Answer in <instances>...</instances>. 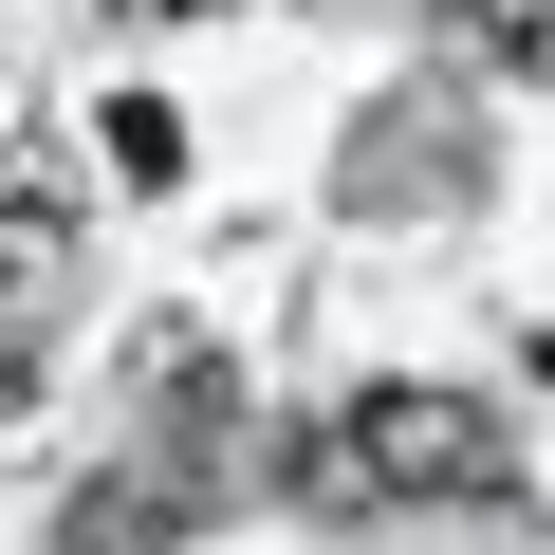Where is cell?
I'll use <instances>...</instances> for the list:
<instances>
[{"label":"cell","instance_id":"277c9868","mask_svg":"<svg viewBox=\"0 0 555 555\" xmlns=\"http://www.w3.org/2000/svg\"><path fill=\"white\" fill-rule=\"evenodd\" d=\"M463 38H481V75L555 93V0H463Z\"/></svg>","mask_w":555,"mask_h":555},{"label":"cell","instance_id":"7a4b0ae2","mask_svg":"<svg viewBox=\"0 0 555 555\" xmlns=\"http://www.w3.org/2000/svg\"><path fill=\"white\" fill-rule=\"evenodd\" d=\"M56 297H75V167L56 149H0V408L38 389Z\"/></svg>","mask_w":555,"mask_h":555},{"label":"cell","instance_id":"8992f818","mask_svg":"<svg viewBox=\"0 0 555 555\" xmlns=\"http://www.w3.org/2000/svg\"><path fill=\"white\" fill-rule=\"evenodd\" d=\"M130 20H204V0H130Z\"/></svg>","mask_w":555,"mask_h":555},{"label":"cell","instance_id":"6da1fadb","mask_svg":"<svg viewBox=\"0 0 555 555\" xmlns=\"http://www.w3.org/2000/svg\"><path fill=\"white\" fill-rule=\"evenodd\" d=\"M315 500H463V518H500L518 500V444H500V408H463V389H352V426L297 463Z\"/></svg>","mask_w":555,"mask_h":555},{"label":"cell","instance_id":"3957f363","mask_svg":"<svg viewBox=\"0 0 555 555\" xmlns=\"http://www.w3.org/2000/svg\"><path fill=\"white\" fill-rule=\"evenodd\" d=\"M389 204H463V130L444 112H371L352 130V222H389Z\"/></svg>","mask_w":555,"mask_h":555},{"label":"cell","instance_id":"5b68a950","mask_svg":"<svg viewBox=\"0 0 555 555\" xmlns=\"http://www.w3.org/2000/svg\"><path fill=\"white\" fill-rule=\"evenodd\" d=\"M93 149H112L130 185H185V112H167V93H112V112H93Z\"/></svg>","mask_w":555,"mask_h":555}]
</instances>
